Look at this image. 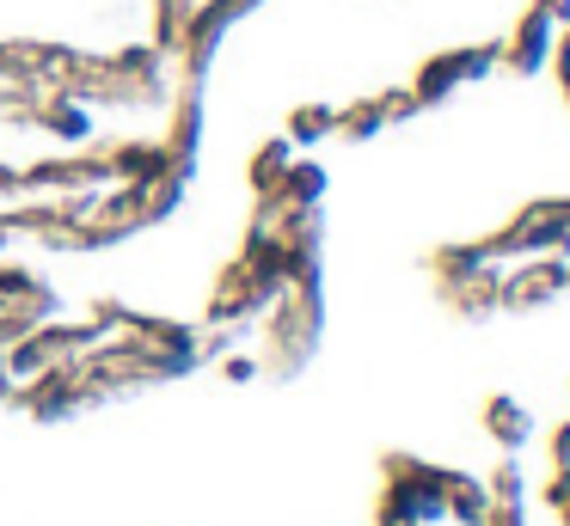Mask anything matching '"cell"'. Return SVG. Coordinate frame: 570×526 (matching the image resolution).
Segmentation results:
<instances>
[{
  "instance_id": "obj_3",
  "label": "cell",
  "mask_w": 570,
  "mask_h": 526,
  "mask_svg": "<svg viewBox=\"0 0 570 526\" xmlns=\"http://www.w3.org/2000/svg\"><path fill=\"white\" fill-rule=\"evenodd\" d=\"M558 31H564V24H552L540 7H528V12H521V24L509 31V43H503V68H509V73H540V68H552Z\"/></svg>"
},
{
  "instance_id": "obj_10",
  "label": "cell",
  "mask_w": 570,
  "mask_h": 526,
  "mask_svg": "<svg viewBox=\"0 0 570 526\" xmlns=\"http://www.w3.org/2000/svg\"><path fill=\"white\" fill-rule=\"evenodd\" d=\"M533 7H540L552 24H570V0H533Z\"/></svg>"
},
{
  "instance_id": "obj_4",
  "label": "cell",
  "mask_w": 570,
  "mask_h": 526,
  "mask_svg": "<svg viewBox=\"0 0 570 526\" xmlns=\"http://www.w3.org/2000/svg\"><path fill=\"white\" fill-rule=\"evenodd\" d=\"M479 423H484V435H491L503 453L533 447V410L515 398V391H491V398H484V410H479Z\"/></svg>"
},
{
  "instance_id": "obj_1",
  "label": "cell",
  "mask_w": 570,
  "mask_h": 526,
  "mask_svg": "<svg viewBox=\"0 0 570 526\" xmlns=\"http://www.w3.org/2000/svg\"><path fill=\"white\" fill-rule=\"evenodd\" d=\"M503 61V43H466V49H442V56H430L417 68V86H411V98L417 105H442V98H454L460 86L484 80V73Z\"/></svg>"
},
{
  "instance_id": "obj_9",
  "label": "cell",
  "mask_w": 570,
  "mask_h": 526,
  "mask_svg": "<svg viewBox=\"0 0 570 526\" xmlns=\"http://www.w3.org/2000/svg\"><path fill=\"white\" fill-rule=\"evenodd\" d=\"M484 526H533V520H528V508H491Z\"/></svg>"
},
{
  "instance_id": "obj_2",
  "label": "cell",
  "mask_w": 570,
  "mask_h": 526,
  "mask_svg": "<svg viewBox=\"0 0 570 526\" xmlns=\"http://www.w3.org/2000/svg\"><path fill=\"white\" fill-rule=\"evenodd\" d=\"M564 294H570V257L558 251L515 257V269H503V312H540Z\"/></svg>"
},
{
  "instance_id": "obj_7",
  "label": "cell",
  "mask_w": 570,
  "mask_h": 526,
  "mask_svg": "<svg viewBox=\"0 0 570 526\" xmlns=\"http://www.w3.org/2000/svg\"><path fill=\"white\" fill-rule=\"evenodd\" d=\"M540 502L558 514V526H570V472H552V484L540 489Z\"/></svg>"
},
{
  "instance_id": "obj_6",
  "label": "cell",
  "mask_w": 570,
  "mask_h": 526,
  "mask_svg": "<svg viewBox=\"0 0 570 526\" xmlns=\"http://www.w3.org/2000/svg\"><path fill=\"white\" fill-rule=\"evenodd\" d=\"M484 489H491V508H528V496H533V489H528V472H521L515 453H509V459L497 465L491 477H484Z\"/></svg>"
},
{
  "instance_id": "obj_5",
  "label": "cell",
  "mask_w": 570,
  "mask_h": 526,
  "mask_svg": "<svg viewBox=\"0 0 570 526\" xmlns=\"http://www.w3.org/2000/svg\"><path fill=\"white\" fill-rule=\"evenodd\" d=\"M435 477H442V508H448V520H460V526H484V520H491V489H484V477L448 472V465H435Z\"/></svg>"
},
{
  "instance_id": "obj_11",
  "label": "cell",
  "mask_w": 570,
  "mask_h": 526,
  "mask_svg": "<svg viewBox=\"0 0 570 526\" xmlns=\"http://www.w3.org/2000/svg\"><path fill=\"white\" fill-rule=\"evenodd\" d=\"M558 86H564V98H570V80H558Z\"/></svg>"
},
{
  "instance_id": "obj_8",
  "label": "cell",
  "mask_w": 570,
  "mask_h": 526,
  "mask_svg": "<svg viewBox=\"0 0 570 526\" xmlns=\"http://www.w3.org/2000/svg\"><path fill=\"white\" fill-rule=\"evenodd\" d=\"M546 453H552V472H570V416L552 428V440H546Z\"/></svg>"
}]
</instances>
